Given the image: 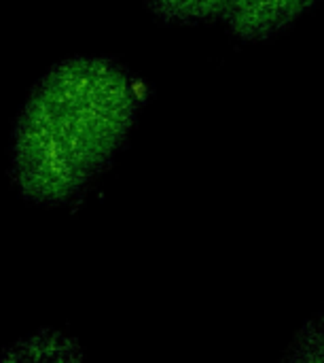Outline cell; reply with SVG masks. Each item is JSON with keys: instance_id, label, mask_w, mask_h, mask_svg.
I'll return each mask as SVG.
<instances>
[{"instance_id": "6da1fadb", "label": "cell", "mask_w": 324, "mask_h": 363, "mask_svg": "<svg viewBox=\"0 0 324 363\" xmlns=\"http://www.w3.org/2000/svg\"><path fill=\"white\" fill-rule=\"evenodd\" d=\"M144 102V83L112 57L51 66L15 121L11 177L19 194L49 206L76 198L121 149Z\"/></svg>"}, {"instance_id": "7a4b0ae2", "label": "cell", "mask_w": 324, "mask_h": 363, "mask_svg": "<svg viewBox=\"0 0 324 363\" xmlns=\"http://www.w3.org/2000/svg\"><path fill=\"white\" fill-rule=\"evenodd\" d=\"M320 0H238L223 21L242 43L270 40L289 30Z\"/></svg>"}, {"instance_id": "3957f363", "label": "cell", "mask_w": 324, "mask_h": 363, "mask_svg": "<svg viewBox=\"0 0 324 363\" xmlns=\"http://www.w3.org/2000/svg\"><path fill=\"white\" fill-rule=\"evenodd\" d=\"M163 23L199 26L225 21L238 0H142Z\"/></svg>"}, {"instance_id": "277c9868", "label": "cell", "mask_w": 324, "mask_h": 363, "mask_svg": "<svg viewBox=\"0 0 324 363\" xmlns=\"http://www.w3.org/2000/svg\"><path fill=\"white\" fill-rule=\"evenodd\" d=\"M287 362H324V315L308 323L293 340Z\"/></svg>"}]
</instances>
